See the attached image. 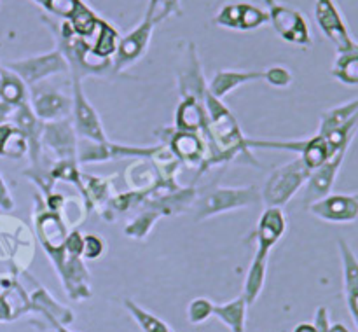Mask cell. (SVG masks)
Listing matches in <instances>:
<instances>
[{
    "instance_id": "1",
    "label": "cell",
    "mask_w": 358,
    "mask_h": 332,
    "mask_svg": "<svg viewBox=\"0 0 358 332\" xmlns=\"http://www.w3.org/2000/svg\"><path fill=\"white\" fill-rule=\"evenodd\" d=\"M42 23L51 31L56 42V49H59L63 58L69 65V73L72 79L83 80L86 75H110L114 73L112 59L98 58L93 52L91 42L87 38L73 34L69 21L56 20V17L42 14Z\"/></svg>"
},
{
    "instance_id": "2",
    "label": "cell",
    "mask_w": 358,
    "mask_h": 332,
    "mask_svg": "<svg viewBox=\"0 0 358 332\" xmlns=\"http://www.w3.org/2000/svg\"><path fill=\"white\" fill-rule=\"evenodd\" d=\"M262 203L261 191L255 185H245V187H217L199 198L192 205L194 210V220H201L215 217L219 213L233 212V210L247 208Z\"/></svg>"
},
{
    "instance_id": "3",
    "label": "cell",
    "mask_w": 358,
    "mask_h": 332,
    "mask_svg": "<svg viewBox=\"0 0 358 332\" xmlns=\"http://www.w3.org/2000/svg\"><path fill=\"white\" fill-rule=\"evenodd\" d=\"M311 171L304 166L303 159L296 157L290 163L275 168L266 180L261 191V198L266 206H276L282 208L296 196L303 185H306Z\"/></svg>"
},
{
    "instance_id": "4",
    "label": "cell",
    "mask_w": 358,
    "mask_h": 332,
    "mask_svg": "<svg viewBox=\"0 0 358 332\" xmlns=\"http://www.w3.org/2000/svg\"><path fill=\"white\" fill-rule=\"evenodd\" d=\"M358 131V98L329 108L322 114L318 135L327 140L332 154L350 149Z\"/></svg>"
},
{
    "instance_id": "5",
    "label": "cell",
    "mask_w": 358,
    "mask_h": 332,
    "mask_svg": "<svg viewBox=\"0 0 358 332\" xmlns=\"http://www.w3.org/2000/svg\"><path fill=\"white\" fill-rule=\"evenodd\" d=\"M266 7L269 23L283 41L303 49H310L313 45L310 23L297 7H292L283 0H266Z\"/></svg>"
},
{
    "instance_id": "6",
    "label": "cell",
    "mask_w": 358,
    "mask_h": 332,
    "mask_svg": "<svg viewBox=\"0 0 358 332\" xmlns=\"http://www.w3.org/2000/svg\"><path fill=\"white\" fill-rule=\"evenodd\" d=\"M28 103L42 122H55L72 117V96L49 79L30 86Z\"/></svg>"
},
{
    "instance_id": "7",
    "label": "cell",
    "mask_w": 358,
    "mask_h": 332,
    "mask_svg": "<svg viewBox=\"0 0 358 332\" xmlns=\"http://www.w3.org/2000/svg\"><path fill=\"white\" fill-rule=\"evenodd\" d=\"M6 66L9 70H13L16 75H20L21 80L28 87L42 82V80L49 79L52 75L69 72L66 59L63 58L59 49H52V51L42 52V55L28 56V58L14 59V62L7 63Z\"/></svg>"
},
{
    "instance_id": "8",
    "label": "cell",
    "mask_w": 358,
    "mask_h": 332,
    "mask_svg": "<svg viewBox=\"0 0 358 332\" xmlns=\"http://www.w3.org/2000/svg\"><path fill=\"white\" fill-rule=\"evenodd\" d=\"M77 145L79 136L73 129L72 117L45 122L42 133V154H45L49 161H77Z\"/></svg>"
},
{
    "instance_id": "9",
    "label": "cell",
    "mask_w": 358,
    "mask_h": 332,
    "mask_svg": "<svg viewBox=\"0 0 358 332\" xmlns=\"http://www.w3.org/2000/svg\"><path fill=\"white\" fill-rule=\"evenodd\" d=\"M72 122L79 140H90L94 143L108 142L100 115L84 94L83 80L72 79Z\"/></svg>"
},
{
    "instance_id": "10",
    "label": "cell",
    "mask_w": 358,
    "mask_h": 332,
    "mask_svg": "<svg viewBox=\"0 0 358 332\" xmlns=\"http://www.w3.org/2000/svg\"><path fill=\"white\" fill-rule=\"evenodd\" d=\"M177 82L178 93L182 98H191V100L205 103V96L208 93V84L203 75L201 62H199L198 49L191 41L184 42V55L177 68Z\"/></svg>"
},
{
    "instance_id": "11",
    "label": "cell",
    "mask_w": 358,
    "mask_h": 332,
    "mask_svg": "<svg viewBox=\"0 0 358 332\" xmlns=\"http://www.w3.org/2000/svg\"><path fill=\"white\" fill-rule=\"evenodd\" d=\"M159 149L161 143L154 147H135L119 145V143L112 142L94 143L90 142V140H79V145H77V161H79L80 164H87L103 163V161L108 159H121V157L145 159V157H152Z\"/></svg>"
},
{
    "instance_id": "12",
    "label": "cell",
    "mask_w": 358,
    "mask_h": 332,
    "mask_svg": "<svg viewBox=\"0 0 358 332\" xmlns=\"http://www.w3.org/2000/svg\"><path fill=\"white\" fill-rule=\"evenodd\" d=\"M213 23L229 30L248 31L269 23V16L268 10H262V7L252 2H229L220 7L213 17Z\"/></svg>"
},
{
    "instance_id": "13",
    "label": "cell",
    "mask_w": 358,
    "mask_h": 332,
    "mask_svg": "<svg viewBox=\"0 0 358 332\" xmlns=\"http://www.w3.org/2000/svg\"><path fill=\"white\" fill-rule=\"evenodd\" d=\"M154 24L150 21L143 20L138 27L133 28L128 35L121 37L115 51L114 58H112V68L114 73H122L128 70L129 66L135 65L138 59L143 58L147 52V48L150 44V37H152Z\"/></svg>"
},
{
    "instance_id": "14",
    "label": "cell",
    "mask_w": 358,
    "mask_h": 332,
    "mask_svg": "<svg viewBox=\"0 0 358 332\" xmlns=\"http://www.w3.org/2000/svg\"><path fill=\"white\" fill-rule=\"evenodd\" d=\"M315 20L320 27L322 34L336 45L338 52L352 48L355 41L350 35L345 17H343L341 10L336 6L334 0H317V3H315Z\"/></svg>"
},
{
    "instance_id": "15",
    "label": "cell",
    "mask_w": 358,
    "mask_h": 332,
    "mask_svg": "<svg viewBox=\"0 0 358 332\" xmlns=\"http://www.w3.org/2000/svg\"><path fill=\"white\" fill-rule=\"evenodd\" d=\"M161 140L163 145L168 147L171 154L189 166H201L206 157V142L198 133L178 131L175 128H164Z\"/></svg>"
},
{
    "instance_id": "16",
    "label": "cell",
    "mask_w": 358,
    "mask_h": 332,
    "mask_svg": "<svg viewBox=\"0 0 358 332\" xmlns=\"http://www.w3.org/2000/svg\"><path fill=\"white\" fill-rule=\"evenodd\" d=\"M308 212L325 222L346 224L355 222L358 219V205L353 194H339V192H331L325 198L311 203Z\"/></svg>"
},
{
    "instance_id": "17",
    "label": "cell",
    "mask_w": 358,
    "mask_h": 332,
    "mask_svg": "<svg viewBox=\"0 0 358 332\" xmlns=\"http://www.w3.org/2000/svg\"><path fill=\"white\" fill-rule=\"evenodd\" d=\"M346 152L348 149L339 150L336 156H332L327 163L322 164L320 168L313 170L310 173V178L306 182V189H304V199L303 205L310 206L311 203L318 201V199L325 198L327 194H331L332 187H334L336 177H338L339 170L343 166V161H345Z\"/></svg>"
},
{
    "instance_id": "18",
    "label": "cell",
    "mask_w": 358,
    "mask_h": 332,
    "mask_svg": "<svg viewBox=\"0 0 358 332\" xmlns=\"http://www.w3.org/2000/svg\"><path fill=\"white\" fill-rule=\"evenodd\" d=\"M13 124L16 126L24 136L28 143V156H30L31 164L41 163L42 157V133H44V124L31 110L30 103H23L16 107L10 114Z\"/></svg>"
},
{
    "instance_id": "19",
    "label": "cell",
    "mask_w": 358,
    "mask_h": 332,
    "mask_svg": "<svg viewBox=\"0 0 358 332\" xmlns=\"http://www.w3.org/2000/svg\"><path fill=\"white\" fill-rule=\"evenodd\" d=\"M287 229V219L282 208L276 206H266L259 219L257 229H255V240H257V250L255 254L269 255L271 248L282 240Z\"/></svg>"
},
{
    "instance_id": "20",
    "label": "cell",
    "mask_w": 358,
    "mask_h": 332,
    "mask_svg": "<svg viewBox=\"0 0 358 332\" xmlns=\"http://www.w3.org/2000/svg\"><path fill=\"white\" fill-rule=\"evenodd\" d=\"M261 79H264V70H219L208 82V93L224 100L231 91Z\"/></svg>"
},
{
    "instance_id": "21",
    "label": "cell",
    "mask_w": 358,
    "mask_h": 332,
    "mask_svg": "<svg viewBox=\"0 0 358 332\" xmlns=\"http://www.w3.org/2000/svg\"><path fill=\"white\" fill-rule=\"evenodd\" d=\"M196 199V189L194 187H178L175 191L166 192V194L154 196V198H149L143 205V208L154 210V212L159 213L161 217L166 215H178V213H184L194 205Z\"/></svg>"
},
{
    "instance_id": "22",
    "label": "cell",
    "mask_w": 358,
    "mask_h": 332,
    "mask_svg": "<svg viewBox=\"0 0 358 332\" xmlns=\"http://www.w3.org/2000/svg\"><path fill=\"white\" fill-rule=\"evenodd\" d=\"M175 129L205 136L208 131V115H206L205 103H199L191 98H182L177 107V114H175Z\"/></svg>"
},
{
    "instance_id": "23",
    "label": "cell",
    "mask_w": 358,
    "mask_h": 332,
    "mask_svg": "<svg viewBox=\"0 0 358 332\" xmlns=\"http://www.w3.org/2000/svg\"><path fill=\"white\" fill-rule=\"evenodd\" d=\"M338 245L343 261V275H345L346 303L358 329V259L345 240H339Z\"/></svg>"
},
{
    "instance_id": "24",
    "label": "cell",
    "mask_w": 358,
    "mask_h": 332,
    "mask_svg": "<svg viewBox=\"0 0 358 332\" xmlns=\"http://www.w3.org/2000/svg\"><path fill=\"white\" fill-rule=\"evenodd\" d=\"M30 311H37L48 322H58L62 325H70L73 322V313L70 308L62 306L56 299L49 296L44 287L38 285L30 297Z\"/></svg>"
},
{
    "instance_id": "25",
    "label": "cell",
    "mask_w": 358,
    "mask_h": 332,
    "mask_svg": "<svg viewBox=\"0 0 358 332\" xmlns=\"http://www.w3.org/2000/svg\"><path fill=\"white\" fill-rule=\"evenodd\" d=\"M0 101L13 108L28 103V86L7 66L0 68Z\"/></svg>"
},
{
    "instance_id": "26",
    "label": "cell",
    "mask_w": 358,
    "mask_h": 332,
    "mask_svg": "<svg viewBox=\"0 0 358 332\" xmlns=\"http://www.w3.org/2000/svg\"><path fill=\"white\" fill-rule=\"evenodd\" d=\"M119 41H121V34H119L117 28L112 23H108L107 20H103V17H100L96 31L93 35V42H91V48H93L94 55L98 58L112 59L115 51H117Z\"/></svg>"
},
{
    "instance_id": "27",
    "label": "cell",
    "mask_w": 358,
    "mask_h": 332,
    "mask_svg": "<svg viewBox=\"0 0 358 332\" xmlns=\"http://www.w3.org/2000/svg\"><path fill=\"white\" fill-rule=\"evenodd\" d=\"M247 308L248 304L245 303L243 296H240L226 304H215L213 306V315L222 324H226L231 332H245V325H247Z\"/></svg>"
},
{
    "instance_id": "28",
    "label": "cell",
    "mask_w": 358,
    "mask_h": 332,
    "mask_svg": "<svg viewBox=\"0 0 358 332\" xmlns=\"http://www.w3.org/2000/svg\"><path fill=\"white\" fill-rule=\"evenodd\" d=\"M268 259L266 255H254V261H252L250 268H248L247 278H245V285H243V296L245 303L250 306L257 301V297L261 296L262 287H264L266 282V271H268Z\"/></svg>"
},
{
    "instance_id": "29",
    "label": "cell",
    "mask_w": 358,
    "mask_h": 332,
    "mask_svg": "<svg viewBox=\"0 0 358 332\" xmlns=\"http://www.w3.org/2000/svg\"><path fill=\"white\" fill-rule=\"evenodd\" d=\"M331 72L339 82L346 86H358V42H353L352 48L346 51L338 52Z\"/></svg>"
},
{
    "instance_id": "30",
    "label": "cell",
    "mask_w": 358,
    "mask_h": 332,
    "mask_svg": "<svg viewBox=\"0 0 358 332\" xmlns=\"http://www.w3.org/2000/svg\"><path fill=\"white\" fill-rule=\"evenodd\" d=\"M28 154V143L13 122L0 124V156L21 159Z\"/></svg>"
},
{
    "instance_id": "31",
    "label": "cell",
    "mask_w": 358,
    "mask_h": 332,
    "mask_svg": "<svg viewBox=\"0 0 358 332\" xmlns=\"http://www.w3.org/2000/svg\"><path fill=\"white\" fill-rule=\"evenodd\" d=\"M332 156H336V154H332L327 140H325L324 136L318 135V133L315 136H311V138H306L303 152L299 154V157L303 159L304 166H306L310 171L320 168L322 164L327 163Z\"/></svg>"
},
{
    "instance_id": "32",
    "label": "cell",
    "mask_w": 358,
    "mask_h": 332,
    "mask_svg": "<svg viewBox=\"0 0 358 332\" xmlns=\"http://www.w3.org/2000/svg\"><path fill=\"white\" fill-rule=\"evenodd\" d=\"M98 21H100V16H98L86 2H83L79 6V9L73 13V16L70 17L69 23L70 27H72L73 34L79 35V37L83 38H87V41L91 42L94 31H96Z\"/></svg>"
},
{
    "instance_id": "33",
    "label": "cell",
    "mask_w": 358,
    "mask_h": 332,
    "mask_svg": "<svg viewBox=\"0 0 358 332\" xmlns=\"http://www.w3.org/2000/svg\"><path fill=\"white\" fill-rule=\"evenodd\" d=\"M173 16H182L180 0H149L143 20L150 21L156 27Z\"/></svg>"
},
{
    "instance_id": "34",
    "label": "cell",
    "mask_w": 358,
    "mask_h": 332,
    "mask_svg": "<svg viewBox=\"0 0 358 332\" xmlns=\"http://www.w3.org/2000/svg\"><path fill=\"white\" fill-rule=\"evenodd\" d=\"M124 308L128 310V313L131 315L133 320L140 325V329H142L143 332H170L171 331L163 320H159L156 315L149 313V311H145L143 308H140L135 301L126 299Z\"/></svg>"
},
{
    "instance_id": "35",
    "label": "cell",
    "mask_w": 358,
    "mask_h": 332,
    "mask_svg": "<svg viewBox=\"0 0 358 332\" xmlns=\"http://www.w3.org/2000/svg\"><path fill=\"white\" fill-rule=\"evenodd\" d=\"M159 213L154 212V210L145 208L140 215H136L135 219L129 220L124 226V234L133 240H145L147 234L152 231V227L156 226L157 219H159Z\"/></svg>"
},
{
    "instance_id": "36",
    "label": "cell",
    "mask_w": 358,
    "mask_h": 332,
    "mask_svg": "<svg viewBox=\"0 0 358 332\" xmlns=\"http://www.w3.org/2000/svg\"><path fill=\"white\" fill-rule=\"evenodd\" d=\"M31 2L42 7L51 17L69 21L84 0H31Z\"/></svg>"
},
{
    "instance_id": "37",
    "label": "cell",
    "mask_w": 358,
    "mask_h": 332,
    "mask_svg": "<svg viewBox=\"0 0 358 332\" xmlns=\"http://www.w3.org/2000/svg\"><path fill=\"white\" fill-rule=\"evenodd\" d=\"M213 306H215V304L210 299H205V297H198V299L191 301L187 308L189 322L194 325L206 322L213 315Z\"/></svg>"
},
{
    "instance_id": "38",
    "label": "cell",
    "mask_w": 358,
    "mask_h": 332,
    "mask_svg": "<svg viewBox=\"0 0 358 332\" xmlns=\"http://www.w3.org/2000/svg\"><path fill=\"white\" fill-rule=\"evenodd\" d=\"M264 80L273 87H289L292 84V72L285 65H273L264 70Z\"/></svg>"
},
{
    "instance_id": "39",
    "label": "cell",
    "mask_w": 358,
    "mask_h": 332,
    "mask_svg": "<svg viewBox=\"0 0 358 332\" xmlns=\"http://www.w3.org/2000/svg\"><path fill=\"white\" fill-rule=\"evenodd\" d=\"M103 250H105V243L100 236H96V234H84L83 236V259L94 261V259L101 257Z\"/></svg>"
},
{
    "instance_id": "40",
    "label": "cell",
    "mask_w": 358,
    "mask_h": 332,
    "mask_svg": "<svg viewBox=\"0 0 358 332\" xmlns=\"http://www.w3.org/2000/svg\"><path fill=\"white\" fill-rule=\"evenodd\" d=\"M0 206H2L3 210L14 208V199L13 196H10V191L9 187H7L6 180L2 178V175H0Z\"/></svg>"
},
{
    "instance_id": "41",
    "label": "cell",
    "mask_w": 358,
    "mask_h": 332,
    "mask_svg": "<svg viewBox=\"0 0 358 332\" xmlns=\"http://www.w3.org/2000/svg\"><path fill=\"white\" fill-rule=\"evenodd\" d=\"M14 108L9 107L7 103H3V101H0V124L2 122H7V119H10V114H13Z\"/></svg>"
},
{
    "instance_id": "42",
    "label": "cell",
    "mask_w": 358,
    "mask_h": 332,
    "mask_svg": "<svg viewBox=\"0 0 358 332\" xmlns=\"http://www.w3.org/2000/svg\"><path fill=\"white\" fill-rule=\"evenodd\" d=\"M294 332H318V329L313 324H299L294 329Z\"/></svg>"
},
{
    "instance_id": "43",
    "label": "cell",
    "mask_w": 358,
    "mask_h": 332,
    "mask_svg": "<svg viewBox=\"0 0 358 332\" xmlns=\"http://www.w3.org/2000/svg\"><path fill=\"white\" fill-rule=\"evenodd\" d=\"M49 325H51L56 332H72L69 327H66V325L58 324V322H49Z\"/></svg>"
},
{
    "instance_id": "44",
    "label": "cell",
    "mask_w": 358,
    "mask_h": 332,
    "mask_svg": "<svg viewBox=\"0 0 358 332\" xmlns=\"http://www.w3.org/2000/svg\"><path fill=\"white\" fill-rule=\"evenodd\" d=\"M329 332H350L343 324H334L329 327Z\"/></svg>"
},
{
    "instance_id": "45",
    "label": "cell",
    "mask_w": 358,
    "mask_h": 332,
    "mask_svg": "<svg viewBox=\"0 0 358 332\" xmlns=\"http://www.w3.org/2000/svg\"><path fill=\"white\" fill-rule=\"evenodd\" d=\"M353 198H355V201H357V205H358V192H355V194H353Z\"/></svg>"
},
{
    "instance_id": "46",
    "label": "cell",
    "mask_w": 358,
    "mask_h": 332,
    "mask_svg": "<svg viewBox=\"0 0 358 332\" xmlns=\"http://www.w3.org/2000/svg\"><path fill=\"white\" fill-rule=\"evenodd\" d=\"M170 332H173V331H170Z\"/></svg>"
}]
</instances>
